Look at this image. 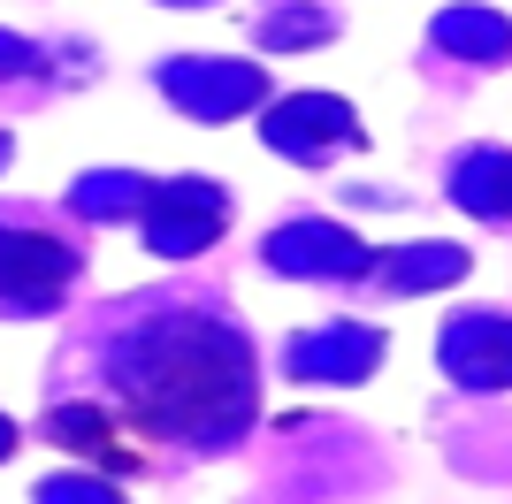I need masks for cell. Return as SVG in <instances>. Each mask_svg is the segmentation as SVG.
I'll return each instance as SVG.
<instances>
[{
	"label": "cell",
	"instance_id": "9a60e30c",
	"mask_svg": "<svg viewBox=\"0 0 512 504\" xmlns=\"http://www.w3.org/2000/svg\"><path fill=\"white\" fill-rule=\"evenodd\" d=\"M8 451H16V420L0 413V459H8Z\"/></svg>",
	"mask_w": 512,
	"mask_h": 504
},
{
	"label": "cell",
	"instance_id": "7c38bea8",
	"mask_svg": "<svg viewBox=\"0 0 512 504\" xmlns=\"http://www.w3.org/2000/svg\"><path fill=\"white\" fill-rule=\"evenodd\" d=\"M444 275H467V252L459 245H413V260L406 268H390V283H444Z\"/></svg>",
	"mask_w": 512,
	"mask_h": 504
},
{
	"label": "cell",
	"instance_id": "3957f363",
	"mask_svg": "<svg viewBox=\"0 0 512 504\" xmlns=\"http://www.w3.org/2000/svg\"><path fill=\"white\" fill-rule=\"evenodd\" d=\"M77 283V245L46 230H16V222H0V306H54V298Z\"/></svg>",
	"mask_w": 512,
	"mask_h": 504
},
{
	"label": "cell",
	"instance_id": "52a82bcc",
	"mask_svg": "<svg viewBox=\"0 0 512 504\" xmlns=\"http://www.w3.org/2000/svg\"><path fill=\"white\" fill-rule=\"evenodd\" d=\"M444 367L467 390H505L512 382V321L505 314H467L444 329Z\"/></svg>",
	"mask_w": 512,
	"mask_h": 504
},
{
	"label": "cell",
	"instance_id": "8992f818",
	"mask_svg": "<svg viewBox=\"0 0 512 504\" xmlns=\"http://www.w3.org/2000/svg\"><path fill=\"white\" fill-rule=\"evenodd\" d=\"M161 92H169L184 115H237L268 92V77L245 62H169L161 69Z\"/></svg>",
	"mask_w": 512,
	"mask_h": 504
},
{
	"label": "cell",
	"instance_id": "9c48e42d",
	"mask_svg": "<svg viewBox=\"0 0 512 504\" xmlns=\"http://www.w3.org/2000/svg\"><path fill=\"white\" fill-rule=\"evenodd\" d=\"M299 375H329V382H360L375 367V336L367 329H321V336H299V352H291Z\"/></svg>",
	"mask_w": 512,
	"mask_h": 504
},
{
	"label": "cell",
	"instance_id": "6da1fadb",
	"mask_svg": "<svg viewBox=\"0 0 512 504\" xmlns=\"http://www.w3.org/2000/svg\"><path fill=\"white\" fill-rule=\"evenodd\" d=\"M107 398L123 405L130 436L169 443H237L260 405V359L245 329L207 306H161L107 336Z\"/></svg>",
	"mask_w": 512,
	"mask_h": 504
},
{
	"label": "cell",
	"instance_id": "8fae6325",
	"mask_svg": "<svg viewBox=\"0 0 512 504\" xmlns=\"http://www.w3.org/2000/svg\"><path fill=\"white\" fill-rule=\"evenodd\" d=\"M436 39L459 46V54H512V31H505V23H490V16H474V8L444 16V23H436Z\"/></svg>",
	"mask_w": 512,
	"mask_h": 504
},
{
	"label": "cell",
	"instance_id": "5bb4252c",
	"mask_svg": "<svg viewBox=\"0 0 512 504\" xmlns=\"http://www.w3.org/2000/svg\"><path fill=\"white\" fill-rule=\"evenodd\" d=\"M39 504H123V497H115L107 482H92V474H85V482H46V489H39Z\"/></svg>",
	"mask_w": 512,
	"mask_h": 504
},
{
	"label": "cell",
	"instance_id": "5b68a950",
	"mask_svg": "<svg viewBox=\"0 0 512 504\" xmlns=\"http://www.w3.org/2000/svg\"><path fill=\"white\" fill-rule=\"evenodd\" d=\"M39 436L77 451V459L100 466V474H138V466H146V443H123L115 413H100V405H54V413L39 420Z\"/></svg>",
	"mask_w": 512,
	"mask_h": 504
},
{
	"label": "cell",
	"instance_id": "7a4b0ae2",
	"mask_svg": "<svg viewBox=\"0 0 512 504\" xmlns=\"http://www.w3.org/2000/svg\"><path fill=\"white\" fill-rule=\"evenodd\" d=\"M222 222H230L222 184H161V191L138 199V237H146L161 260H192V252H207L214 237H222Z\"/></svg>",
	"mask_w": 512,
	"mask_h": 504
},
{
	"label": "cell",
	"instance_id": "4fadbf2b",
	"mask_svg": "<svg viewBox=\"0 0 512 504\" xmlns=\"http://www.w3.org/2000/svg\"><path fill=\"white\" fill-rule=\"evenodd\" d=\"M329 31V8H314V16H260V39L268 46H306Z\"/></svg>",
	"mask_w": 512,
	"mask_h": 504
},
{
	"label": "cell",
	"instance_id": "30bf717a",
	"mask_svg": "<svg viewBox=\"0 0 512 504\" xmlns=\"http://www.w3.org/2000/svg\"><path fill=\"white\" fill-rule=\"evenodd\" d=\"M451 191L482 222H512V153H467V161L451 168Z\"/></svg>",
	"mask_w": 512,
	"mask_h": 504
},
{
	"label": "cell",
	"instance_id": "ba28073f",
	"mask_svg": "<svg viewBox=\"0 0 512 504\" xmlns=\"http://www.w3.org/2000/svg\"><path fill=\"white\" fill-rule=\"evenodd\" d=\"M268 260L283 275H367V245L352 230H329V222H283L268 237Z\"/></svg>",
	"mask_w": 512,
	"mask_h": 504
},
{
	"label": "cell",
	"instance_id": "277c9868",
	"mask_svg": "<svg viewBox=\"0 0 512 504\" xmlns=\"http://www.w3.org/2000/svg\"><path fill=\"white\" fill-rule=\"evenodd\" d=\"M260 138L276 153H291V161H329V153L360 146V115L344 100H329V92H291V100H276L260 115Z\"/></svg>",
	"mask_w": 512,
	"mask_h": 504
}]
</instances>
